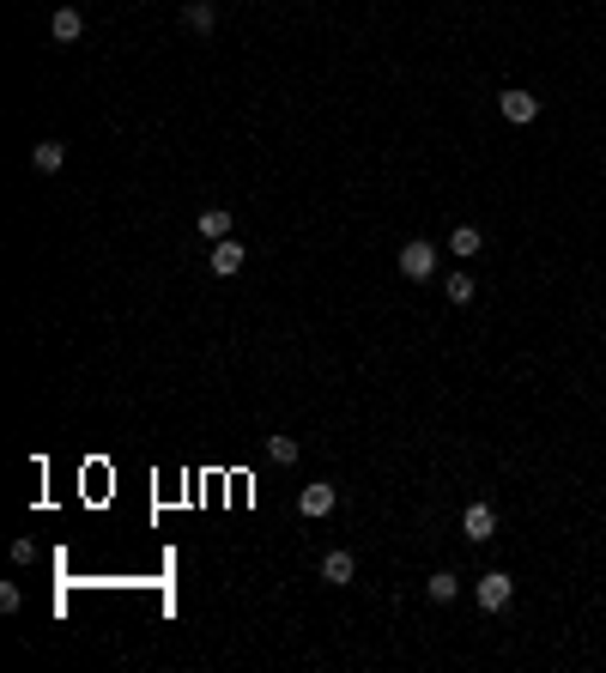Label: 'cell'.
I'll use <instances>...</instances> for the list:
<instances>
[{
  "mask_svg": "<svg viewBox=\"0 0 606 673\" xmlns=\"http://www.w3.org/2000/svg\"><path fill=\"white\" fill-rule=\"evenodd\" d=\"M461 534H467V540H473V546H485V540L497 534V510H491L485 498H473V504H467V510H461Z\"/></svg>",
  "mask_w": 606,
  "mask_h": 673,
  "instance_id": "3957f363",
  "label": "cell"
},
{
  "mask_svg": "<svg viewBox=\"0 0 606 673\" xmlns=\"http://www.w3.org/2000/svg\"><path fill=\"white\" fill-rule=\"evenodd\" d=\"M334 504H340V491L327 486V479H316V486H303V491H298V510H303V516H327Z\"/></svg>",
  "mask_w": 606,
  "mask_h": 673,
  "instance_id": "8992f818",
  "label": "cell"
},
{
  "mask_svg": "<svg viewBox=\"0 0 606 673\" xmlns=\"http://www.w3.org/2000/svg\"><path fill=\"white\" fill-rule=\"evenodd\" d=\"M394 267H401V280H412V286H424V280L437 273V249H431V243H401V255H394Z\"/></svg>",
  "mask_w": 606,
  "mask_h": 673,
  "instance_id": "6da1fadb",
  "label": "cell"
},
{
  "mask_svg": "<svg viewBox=\"0 0 606 673\" xmlns=\"http://www.w3.org/2000/svg\"><path fill=\"white\" fill-rule=\"evenodd\" d=\"M201 237L206 243H224V237H231V213H224V206H206L201 213Z\"/></svg>",
  "mask_w": 606,
  "mask_h": 673,
  "instance_id": "7c38bea8",
  "label": "cell"
},
{
  "mask_svg": "<svg viewBox=\"0 0 606 673\" xmlns=\"http://www.w3.org/2000/svg\"><path fill=\"white\" fill-rule=\"evenodd\" d=\"M352 576H358V558H352V552H327V558H322V583H327V589H346Z\"/></svg>",
  "mask_w": 606,
  "mask_h": 673,
  "instance_id": "52a82bcc",
  "label": "cell"
},
{
  "mask_svg": "<svg viewBox=\"0 0 606 673\" xmlns=\"http://www.w3.org/2000/svg\"><path fill=\"white\" fill-rule=\"evenodd\" d=\"M182 24H188L194 37H213V24H219V6H213V0H188V6H182Z\"/></svg>",
  "mask_w": 606,
  "mask_h": 673,
  "instance_id": "9c48e42d",
  "label": "cell"
},
{
  "mask_svg": "<svg viewBox=\"0 0 606 673\" xmlns=\"http://www.w3.org/2000/svg\"><path fill=\"white\" fill-rule=\"evenodd\" d=\"M61 164H67V146H61V140H43V146H31V170H37V176H55Z\"/></svg>",
  "mask_w": 606,
  "mask_h": 673,
  "instance_id": "8fae6325",
  "label": "cell"
},
{
  "mask_svg": "<svg viewBox=\"0 0 606 673\" xmlns=\"http://www.w3.org/2000/svg\"><path fill=\"white\" fill-rule=\"evenodd\" d=\"M509 594H516V583H509V571H485L479 583H473V601H479V612H504Z\"/></svg>",
  "mask_w": 606,
  "mask_h": 673,
  "instance_id": "7a4b0ae2",
  "label": "cell"
},
{
  "mask_svg": "<svg viewBox=\"0 0 606 673\" xmlns=\"http://www.w3.org/2000/svg\"><path fill=\"white\" fill-rule=\"evenodd\" d=\"M424 594H431V601L443 607V601H455V594H461V576H455V571H437L431 583H424Z\"/></svg>",
  "mask_w": 606,
  "mask_h": 673,
  "instance_id": "4fadbf2b",
  "label": "cell"
},
{
  "mask_svg": "<svg viewBox=\"0 0 606 673\" xmlns=\"http://www.w3.org/2000/svg\"><path fill=\"white\" fill-rule=\"evenodd\" d=\"M298 455H303V443H298V437H267V461H279V468H291Z\"/></svg>",
  "mask_w": 606,
  "mask_h": 673,
  "instance_id": "5bb4252c",
  "label": "cell"
},
{
  "mask_svg": "<svg viewBox=\"0 0 606 673\" xmlns=\"http://www.w3.org/2000/svg\"><path fill=\"white\" fill-rule=\"evenodd\" d=\"M49 37H55V43H80L85 37V13H80V6H61L55 19H49Z\"/></svg>",
  "mask_w": 606,
  "mask_h": 673,
  "instance_id": "ba28073f",
  "label": "cell"
},
{
  "mask_svg": "<svg viewBox=\"0 0 606 673\" xmlns=\"http://www.w3.org/2000/svg\"><path fill=\"white\" fill-rule=\"evenodd\" d=\"M37 558V540H13V564H31Z\"/></svg>",
  "mask_w": 606,
  "mask_h": 673,
  "instance_id": "e0dca14e",
  "label": "cell"
},
{
  "mask_svg": "<svg viewBox=\"0 0 606 673\" xmlns=\"http://www.w3.org/2000/svg\"><path fill=\"white\" fill-rule=\"evenodd\" d=\"M242 261H249V249H242L237 237L213 243V273H219V280H237V273H242Z\"/></svg>",
  "mask_w": 606,
  "mask_h": 673,
  "instance_id": "5b68a950",
  "label": "cell"
},
{
  "mask_svg": "<svg viewBox=\"0 0 606 673\" xmlns=\"http://www.w3.org/2000/svg\"><path fill=\"white\" fill-rule=\"evenodd\" d=\"M479 249H485L479 224H455V231H449V255H455V261H473Z\"/></svg>",
  "mask_w": 606,
  "mask_h": 673,
  "instance_id": "30bf717a",
  "label": "cell"
},
{
  "mask_svg": "<svg viewBox=\"0 0 606 673\" xmlns=\"http://www.w3.org/2000/svg\"><path fill=\"white\" fill-rule=\"evenodd\" d=\"M497 109H504V122H516V128L540 122V98H534V91H497Z\"/></svg>",
  "mask_w": 606,
  "mask_h": 673,
  "instance_id": "277c9868",
  "label": "cell"
},
{
  "mask_svg": "<svg viewBox=\"0 0 606 673\" xmlns=\"http://www.w3.org/2000/svg\"><path fill=\"white\" fill-rule=\"evenodd\" d=\"M19 601H24V594L13 589V583H0V612H19Z\"/></svg>",
  "mask_w": 606,
  "mask_h": 673,
  "instance_id": "2e32d148",
  "label": "cell"
},
{
  "mask_svg": "<svg viewBox=\"0 0 606 673\" xmlns=\"http://www.w3.org/2000/svg\"><path fill=\"white\" fill-rule=\"evenodd\" d=\"M443 298H449V304H473V273H449Z\"/></svg>",
  "mask_w": 606,
  "mask_h": 673,
  "instance_id": "9a60e30c",
  "label": "cell"
}]
</instances>
